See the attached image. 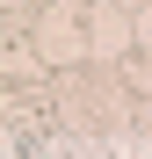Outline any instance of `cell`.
<instances>
[{
    "label": "cell",
    "instance_id": "7a4b0ae2",
    "mask_svg": "<svg viewBox=\"0 0 152 159\" xmlns=\"http://www.w3.org/2000/svg\"><path fill=\"white\" fill-rule=\"evenodd\" d=\"M116 80H123V87H131V101H152V51H131Z\"/></svg>",
    "mask_w": 152,
    "mask_h": 159
},
{
    "label": "cell",
    "instance_id": "6da1fadb",
    "mask_svg": "<svg viewBox=\"0 0 152 159\" xmlns=\"http://www.w3.org/2000/svg\"><path fill=\"white\" fill-rule=\"evenodd\" d=\"M29 43H36V58L58 72V65H87V7H72V0H51L44 7V22L29 29Z\"/></svg>",
    "mask_w": 152,
    "mask_h": 159
}]
</instances>
